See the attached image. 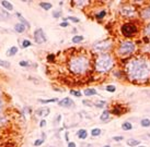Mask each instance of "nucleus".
<instances>
[{
  "instance_id": "nucleus-1",
  "label": "nucleus",
  "mask_w": 150,
  "mask_h": 147,
  "mask_svg": "<svg viewBox=\"0 0 150 147\" xmlns=\"http://www.w3.org/2000/svg\"><path fill=\"white\" fill-rule=\"evenodd\" d=\"M126 74L131 81H145L150 77V59L136 57L126 64Z\"/></svg>"
},
{
  "instance_id": "nucleus-2",
  "label": "nucleus",
  "mask_w": 150,
  "mask_h": 147,
  "mask_svg": "<svg viewBox=\"0 0 150 147\" xmlns=\"http://www.w3.org/2000/svg\"><path fill=\"white\" fill-rule=\"evenodd\" d=\"M89 59L84 56H76L72 57L69 61V69L72 73L83 74L89 69Z\"/></svg>"
},
{
  "instance_id": "nucleus-3",
  "label": "nucleus",
  "mask_w": 150,
  "mask_h": 147,
  "mask_svg": "<svg viewBox=\"0 0 150 147\" xmlns=\"http://www.w3.org/2000/svg\"><path fill=\"white\" fill-rule=\"evenodd\" d=\"M114 66L113 57L110 54H102L96 58L95 61V70L101 73H105L110 71Z\"/></svg>"
},
{
  "instance_id": "nucleus-4",
  "label": "nucleus",
  "mask_w": 150,
  "mask_h": 147,
  "mask_svg": "<svg viewBox=\"0 0 150 147\" xmlns=\"http://www.w3.org/2000/svg\"><path fill=\"white\" fill-rule=\"evenodd\" d=\"M135 50H136V45L131 40H124V42H122V43L119 44V49H117L119 55L121 56L131 55Z\"/></svg>"
},
{
  "instance_id": "nucleus-5",
  "label": "nucleus",
  "mask_w": 150,
  "mask_h": 147,
  "mask_svg": "<svg viewBox=\"0 0 150 147\" xmlns=\"http://www.w3.org/2000/svg\"><path fill=\"white\" fill-rule=\"evenodd\" d=\"M121 32H122V34L125 37H131L138 33V27L136 24L129 22V23H125V24L122 25Z\"/></svg>"
},
{
  "instance_id": "nucleus-6",
  "label": "nucleus",
  "mask_w": 150,
  "mask_h": 147,
  "mask_svg": "<svg viewBox=\"0 0 150 147\" xmlns=\"http://www.w3.org/2000/svg\"><path fill=\"white\" fill-rule=\"evenodd\" d=\"M119 13L124 18H135L137 15V10L134 6H123L119 9Z\"/></svg>"
},
{
  "instance_id": "nucleus-7",
  "label": "nucleus",
  "mask_w": 150,
  "mask_h": 147,
  "mask_svg": "<svg viewBox=\"0 0 150 147\" xmlns=\"http://www.w3.org/2000/svg\"><path fill=\"white\" fill-rule=\"evenodd\" d=\"M112 48V42L111 40H101L93 45V49L99 52H104Z\"/></svg>"
},
{
  "instance_id": "nucleus-8",
  "label": "nucleus",
  "mask_w": 150,
  "mask_h": 147,
  "mask_svg": "<svg viewBox=\"0 0 150 147\" xmlns=\"http://www.w3.org/2000/svg\"><path fill=\"white\" fill-rule=\"evenodd\" d=\"M34 40H35L36 44H43L47 40L46 35H45V33H44L42 28H38L35 31V33H34Z\"/></svg>"
},
{
  "instance_id": "nucleus-9",
  "label": "nucleus",
  "mask_w": 150,
  "mask_h": 147,
  "mask_svg": "<svg viewBox=\"0 0 150 147\" xmlns=\"http://www.w3.org/2000/svg\"><path fill=\"white\" fill-rule=\"evenodd\" d=\"M58 105H59L60 107H64V108H69V107H71V106L74 105V101L69 97H65L64 99L58 101Z\"/></svg>"
},
{
  "instance_id": "nucleus-10",
  "label": "nucleus",
  "mask_w": 150,
  "mask_h": 147,
  "mask_svg": "<svg viewBox=\"0 0 150 147\" xmlns=\"http://www.w3.org/2000/svg\"><path fill=\"white\" fill-rule=\"evenodd\" d=\"M140 17L144 20H150V6L145 7L143 11L140 12Z\"/></svg>"
},
{
  "instance_id": "nucleus-11",
  "label": "nucleus",
  "mask_w": 150,
  "mask_h": 147,
  "mask_svg": "<svg viewBox=\"0 0 150 147\" xmlns=\"http://www.w3.org/2000/svg\"><path fill=\"white\" fill-rule=\"evenodd\" d=\"M15 17H17V18H18V19L20 20V23H22V24L25 25V26H26V27H29V28L31 27V25H30V23H29V22H27V21H26V20H25V19L23 18L22 15H21V13L15 12Z\"/></svg>"
},
{
  "instance_id": "nucleus-12",
  "label": "nucleus",
  "mask_w": 150,
  "mask_h": 147,
  "mask_svg": "<svg viewBox=\"0 0 150 147\" xmlns=\"http://www.w3.org/2000/svg\"><path fill=\"white\" fill-rule=\"evenodd\" d=\"M25 28H26V26H25V25H23L22 23H18V24L14 25V31L17 32V33H20V34L24 33Z\"/></svg>"
},
{
  "instance_id": "nucleus-13",
  "label": "nucleus",
  "mask_w": 150,
  "mask_h": 147,
  "mask_svg": "<svg viewBox=\"0 0 150 147\" xmlns=\"http://www.w3.org/2000/svg\"><path fill=\"white\" fill-rule=\"evenodd\" d=\"M77 135H78V138H80V140H86V138L88 137L87 130H84V129L79 130L78 133H77Z\"/></svg>"
},
{
  "instance_id": "nucleus-14",
  "label": "nucleus",
  "mask_w": 150,
  "mask_h": 147,
  "mask_svg": "<svg viewBox=\"0 0 150 147\" xmlns=\"http://www.w3.org/2000/svg\"><path fill=\"white\" fill-rule=\"evenodd\" d=\"M1 6L3 7L6 10H8V11H12V10H13L12 3H11V2H9V1H6V0L1 1Z\"/></svg>"
},
{
  "instance_id": "nucleus-15",
  "label": "nucleus",
  "mask_w": 150,
  "mask_h": 147,
  "mask_svg": "<svg viewBox=\"0 0 150 147\" xmlns=\"http://www.w3.org/2000/svg\"><path fill=\"white\" fill-rule=\"evenodd\" d=\"M36 113H38V116L46 117L50 115V109H48V108H42V109H40V110L36 111Z\"/></svg>"
},
{
  "instance_id": "nucleus-16",
  "label": "nucleus",
  "mask_w": 150,
  "mask_h": 147,
  "mask_svg": "<svg viewBox=\"0 0 150 147\" xmlns=\"http://www.w3.org/2000/svg\"><path fill=\"white\" fill-rule=\"evenodd\" d=\"M17 52H18V47L12 46L11 48L8 49V51H7V56H8V57H12V56H14Z\"/></svg>"
},
{
  "instance_id": "nucleus-17",
  "label": "nucleus",
  "mask_w": 150,
  "mask_h": 147,
  "mask_svg": "<svg viewBox=\"0 0 150 147\" xmlns=\"http://www.w3.org/2000/svg\"><path fill=\"white\" fill-rule=\"evenodd\" d=\"M38 101L41 103V104H50V103H57V101H59V99L58 98H50V99H38Z\"/></svg>"
},
{
  "instance_id": "nucleus-18",
  "label": "nucleus",
  "mask_w": 150,
  "mask_h": 147,
  "mask_svg": "<svg viewBox=\"0 0 150 147\" xmlns=\"http://www.w3.org/2000/svg\"><path fill=\"white\" fill-rule=\"evenodd\" d=\"M83 94H84L86 96H88V97H90V96L96 95V91H95L94 88H87V89H84Z\"/></svg>"
},
{
  "instance_id": "nucleus-19",
  "label": "nucleus",
  "mask_w": 150,
  "mask_h": 147,
  "mask_svg": "<svg viewBox=\"0 0 150 147\" xmlns=\"http://www.w3.org/2000/svg\"><path fill=\"white\" fill-rule=\"evenodd\" d=\"M40 7H42V9H44V10H46V11H48V10H50L52 9V3H50V2H45V1H42V2H40Z\"/></svg>"
},
{
  "instance_id": "nucleus-20",
  "label": "nucleus",
  "mask_w": 150,
  "mask_h": 147,
  "mask_svg": "<svg viewBox=\"0 0 150 147\" xmlns=\"http://www.w3.org/2000/svg\"><path fill=\"white\" fill-rule=\"evenodd\" d=\"M139 143L140 142L138 141V140H134V138H129L128 141H127V145L131 147H136L139 145Z\"/></svg>"
},
{
  "instance_id": "nucleus-21",
  "label": "nucleus",
  "mask_w": 150,
  "mask_h": 147,
  "mask_svg": "<svg viewBox=\"0 0 150 147\" xmlns=\"http://www.w3.org/2000/svg\"><path fill=\"white\" fill-rule=\"evenodd\" d=\"M110 111L108 110H104L103 112H102V115H101V120L102 121H106V120H108V118H110Z\"/></svg>"
},
{
  "instance_id": "nucleus-22",
  "label": "nucleus",
  "mask_w": 150,
  "mask_h": 147,
  "mask_svg": "<svg viewBox=\"0 0 150 147\" xmlns=\"http://www.w3.org/2000/svg\"><path fill=\"white\" fill-rule=\"evenodd\" d=\"M112 113H114V115H117V116L122 115V113H123V111H122V107H121V106H115V107L113 108Z\"/></svg>"
},
{
  "instance_id": "nucleus-23",
  "label": "nucleus",
  "mask_w": 150,
  "mask_h": 147,
  "mask_svg": "<svg viewBox=\"0 0 150 147\" xmlns=\"http://www.w3.org/2000/svg\"><path fill=\"white\" fill-rule=\"evenodd\" d=\"M82 40H83V36H81V35H76V36H74L72 39H71V42L75 44L81 43Z\"/></svg>"
},
{
  "instance_id": "nucleus-24",
  "label": "nucleus",
  "mask_w": 150,
  "mask_h": 147,
  "mask_svg": "<svg viewBox=\"0 0 150 147\" xmlns=\"http://www.w3.org/2000/svg\"><path fill=\"white\" fill-rule=\"evenodd\" d=\"M122 129L124 131H131L133 129V125H131V122H124L122 124Z\"/></svg>"
},
{
  "instance_id": "nucleus-25",
  "label": "nucleus",
  "mask_w": 150,
  "mask_h": 147,
  "mask_svg": "<svg viewBox=\"0 0 150 147\" xmlns=\"http://www.w3.org/2000/svg\"><path fill=\"white\" fill-rule=\"evenodd\" d=\"M101 133H102V131H101V129H92L91 130V135L93 136V137H96V136H99V135H101Z\"/></svg>"
},
{
  "instance_id": "nucleus-26",
  "label": "nucleus",
  "mask_w": 150,
  "mask_h": 147,
  "mask_svg": "<svg viewBox=\"0 0 150 147\" xmlns=\"http://www.w3.org/2000/svg\"><path fill=\"white\" fill-rule=\"evenodd\" d=\"M140 124H141V126H144V128H149L150 119H143V120L140 121Z\"/></svg>"
},
{
  "instance_id": "nucleus-27",
  "label": "nucleus",
  "mask_w": 150,
  "mask_h": 147,
  "mask_svg": "<svg viewBox=\"0 0 150 147\" xmlns=\"http://www.w3.org/2000/svg\"><path fill=\"white\" fill-rule=\"evenodd\" d=\"M10 66H11V63L9 61H5V60H1V59H0V67L8 69V68H10Z\"/></svg>"
},
{
  "instance_id": "nucleus-28",
  "label": "nucleus",
  "mask_w": 150,
  "mask_h": 147,
  "mask_svg": "<svg viewBox=\"0 0 150 147\" xmlns=\"http://www.w3.org/2000/svg\"><path fill=\"white\" fill-rule=\"evenodd\" d=\"M31 45H32V43L29 40V39H24V40L22 42V47H23V48H27V47H30Z\"/></svg>"
},
{
  "instance_id": "nucleus-29",
  "label": "nucleus",
  "mask_w": 150,
  "mask_h": 147,
  "mask_svg": "<svg viewBox=\"0 0 150 147\" xmlns=\"http://www.w3.org/2000/svg\"><path fill=\"white\" fill-rule=\"evenodd\" d=\"M70 94H72L75 97H81L82 96L81 92H79V91H75V89H71V91H70Z\"/></svg>"
},
{
  "instance_id": "nucleus-30",
  "label": "nucleus",
  "mask_w": 150,
  "mask_h": 147,
  "mask_svg": "<svg viewBox=\"0 0 150 147\" xmlns=\"http://www.w3.org/2000/svg\"><path fill=\"white\" fill-rule=\"evenodd\" d=\"M105 15H106V11H105V10H102L100 13H98V14H96V19H99V20H100V19L104 18Z\"/></svg>"
},
{
  "instance_id": "nucleus-31",
  "label": "nucleus",
  "mask_w": 150,
  "mask_h": 147,
  "mask_svg": "<svg viewBox=\"0 0 150 147\" xmlns=\"http://www.w3.org/2000/svg\"><path fill=\"white\" fill-rule=\"evenodd\" d=\"M105 89H106L107 92H110V93H114L115 91H116V87H115L114 85H107Z\"/></svg>"
},
{
  "instance_id": "nucleus-32",
  "label": "nucleus",
  "mask_w": 150,
  "mask_h": 147,
  "mask_svg": "<svg viewBox=\"0 0 150 147\" xmlns=\"http://www.w3.org/2000/svg\"><path fill=\"white\" fill-rule=\"evenodd\" d=\"M53 17H54L55 19L60 18V17H62V11H60V10H56V11H54V12H53Z\"/></svg>"
},
{
  "instance_id": "nucleus-33",
  "label": "nucleus",
  "mask_w": 150,
  "mask_h": 147,
  "mask_svg": "<svg viewBox=\"0 0 150 147\" xmlns=\"http://www.w3.org/2000/svg\"><path fill=\"white\" fill-rule=\"evenodd\" d=\"M145 34L150 36V23H148V24L146 25V27H145Z\"/></svg>"
},
{
  "instance_id": "nucleus-34",
  "label": "nucleus",
  "mask_w": 150,
  "mask_h": 147,
  "mask_svg": "<svg viewBox=\"0 0 150 147\" xmlns=\"http://www.w3.org/2000/svg\"><path fill=\"white\" fill-rule=\"evenodd\" d=\"M44 143V138H41V140H36L34 142V146H41Z\"/></svg>"
},
{
  "instance_id": "nucleus-35",
  "label": "nucleus",
  "mask_w": 150,
  "mask_h": 147,
  "mask_svg": "<svg viewBox=\"0 0 150 147\" xmlns=\"http://www.w3.org/2000/svg\"><path fill=\"white\" fill-rule=\"evenodd\" d=\"M68 20L72 21V22H75V23H79V22H80V20H79L78 18H75V17H68Z\"/></svg>"
},
{
  "instance_id": "nucleus-36",
  "label": "nucleus",
  "mask_w": 150,
  "mask_h": 147,
  "mask_svg": "<svg viewBox=\"0 0 150 147\" xmlns=\"http://www.w3.org/2000/svg\"><path fill=\"white\" fill-rule=\"evenodd\" d=\"M20 66H21V67H29V66H30V62L29 61H20Z\"/></svg>"
},
{
  "instance_id": "nucleus-37",
  "label": "nucleus",
  "mask_w": 150,
  "mask_h": 147,
  "mask_svg": "<svg viewBox=\"0 0 150 147\" xmlns=\"http://www.w3.org/2000/svg\"><path fill=\"white\" fill-rule=\"evenodd\" d=\"M113 140H114V141H116V142H121V141H123V140H124V137H123V136H114V137H113Z\"/></svg>"
},
{
  "instance_id": "nucleus-38",
  "label": "nucleus",
  "mask_w": 150,
  "mask_h": 147,
  "mask_svg": "<svg viewBox=\"0 0 150 147\" xmlns=\"http://www.w3.org/2000/svg\"><path fill=\"white\" fill-rule=\"evenodd\" d=\"M95 106L99 108H102L103 106H105V101H98V104H95Z\"/></svg>"
},
{
  "instance_id": "nucleus-39",
  "label": "nucleus",
  "mask_w": 150,
  "mask_h": 147,
  "mask_svg": "<svg viewBox=\"0 0 150 147\" xmlns=\"http://www.w3.org/2000/svg\"><path fill=\"white\" fill-rule=\"evenodd\" d=\"M68 22H66V21H64L63 23H60V26H62V27H67V26H68Z\"/></svg>"
},
{
  "instance_id": "nucleus-40",
  "label": "nucleus",
  "mask_w": 150,
  "mask_h": 147,
  "mask_svg": "<svg viewBox=\"0 0 150 147\" xmlns=\"http://www.w3.org/2000/svg\"><path fill=\"white\" fill-rule=\"evenodd\" d=\"M68 147H77V146H76V143H74V142H69Z\"/></svg>"
},
{
  "instance_id": "nucleus-41",
  "label": "nucleus",
  "mask_w": 150,
  "mask_h": 147,
  "mask_svg": "<svg viewBox=\"0 0 150 147\" xmlns=\"http://www.w3.org/2000/svg\"><path fill=\"white\" fill-rule=\"evenodd\" d=\"M83 105H86V106H92L91 101H88V100H83Z\"/></svg>"
},
{
  "instance_id": "nucleus-42",
  "label": "nucleus",
  "mask_w": 150,
  "mask_h": 147,
  "mask_svg": "<svg viewBox=\"0 0 150 147\" xmlns=\"http://www.w3.org/2000/svg\"><path fill=\"white\" fill-rule=\"evenodd\" d=\"M2 108H3V101H2V99H1V97H0V112H1V110H2Z\"/></svg>"
},
{
  "instance_id": "nucleus-43",
  "label": "nucleus",
  "mask_w": 150,
  "mask_h": 147,
  "mask_svg": "<svg viewBox=\"0 0 150 147\" xmlns=\"http://www.w3.org/2000/svg\"><path fill=\"white\" fill-rule=\"evenodd\" d=\"M45 124H46V120H42L41 123H40V126H41V128H43Z\"/></svg>"
},
{
  "instance_id": "nucleus-44",
  "label": "nucleus",
  "mask_w": 150,
  "mask_h": 147,
  "mask_svg": "<svg viewBox=\"0 0 150 147\" xmlns=\"http://www.w3.org/2000/svg\"><path fill=\"white\" fill-rule=\"evenodd\" d=\"M54 58H55V55H48V57H47V59H48L50 61H52Z\"/></svg>"
},
{
  "instance_id": "nucleus-45",
  "label": "nucleus",
  "mask_w": 150,
  "mask_h": 147,
  "mask_svg": "<svg viewBox=\"0 0 150 147\" xmlns=\"http://www.w3.org/2000/svg\"><path fill=\"white\" fill-rule=\"evenodd\" d=\"M65 138L68 141V133H67V132H66V134H65Z\"/></svg>"
},
{
  "instance_id": "nucleus-46",
  "label": "nucleus",
  "mask_w": 150,
  "mask_h": 147,
  "mask_svg": "<svg viewBox=\"0 0 150 147\" xmlns=\"http://www.w3.org/2000/svg\"><path fill=\"white\" fill-rule=\"evenodd\" d=\"M60 119H62V117L58 116V118H57V122H59V121H60Z\"/></svg>"
},
{
  "instance_id": "nucleus-47",
  "label": "nucleus",
  "mask_w": 150,
  "mask_h": 147,
  "mask_svg": "<svg viewBox=\"0 0 150 147\" xmlns=\"http://www.w3.org/2000/svg\"><path fill=\"white\" fill-rule=\"evenodd\" d=\"M86 147H92V145H90V144H88V145H86Z\"/></svg>"
},
{
  "instance_id": "nucleus-48",
  "label": "nucleus",
  "mask_w": 150,
  "mask_h": 147,
  "mask_svg": "<svg viewBox=\"0 0 150 147\" xmlns=\"http://www.w3.org/2000/svg\"><path fill=\"white\" fill-rule=\"evenodd\" d=\"M103 147H111V146H108V145H105V146H103Z\"/></svg>"
},
{
  "instance_id": "nucleus-49",
  "label": "nucleus",
  "mask_w": 150,
  "mask_h": 147,
  "mask_svg": "<svg viewBox=\"0 0 150 147\" xmlns=\"http://www.w3.org/2000/svg\"><path fill=\"white\" fill-rule=\"evenodd\" d=\"M148 95H149V96H150V92H148Z\"/></svg>"
},
{
  "instance_id": "nucleus-50",
  "label": "nucleus",
  "mask_w": 150,
  "mask_h": 147,
  "mask_svg": "<svg viewBox=\"0 0 150 147\" xmlns=\"http://www.w3.org/2000/svg\"><path fill=\"white\" fill-rule=\"evenodd\" d=\"M138 147H146V146H138Z\"/></svg>"
},
{
  "instance_id": "nucleus-51",
  "label": "nucleus",
  "mask_w": 150,
  "mask_h": 147,
  "mask_svg": "<svg viewBox=\"0 0 150 147\" xmlns=\"http://www.w3.org/2000/svg\"><path fill=\"white\" fill-rule=\"evenodd\" d=\"M0 97H1V92H0Z\"/></svg>"
}]
</instances>
